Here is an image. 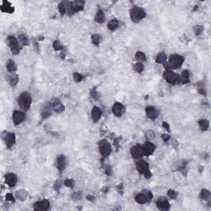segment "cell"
Wrapping results in <instances>:
<instances>
[{"mask_svg": "<svg viewBox=\"0 0 211 211\" xmlns=\"http://www.w3.org/2000/svg\"><path fill=\"white\" fill-rule=\"evenodd\" d=\"M156 206L161 210H168L170 209V204L165 197H159L156 201Z\"/></svg>", "mask_w": 211, "mask_h": 211, "instance_id": "10", "label": "cell"}, {"mask_svg": "<svg viewBox=\"0 0 211 211\" xmlns=\"http://www.w3.org/2000/svg\"><path fill=\"white\" fill-rule=\"evenodd\" d=\"M99 149L103 157H106L109 156L111 153V146L108 142L105 140L99 142Z\"/></svg>", "mask_w": 211, "mask_h": 211, "instance_id": "6", "label": "cell"}, {"mask_svg": "<svg viewBox=\"0 0 211 211\" xmlns=\"http://www.w3.org/2000/svg\"><path fill=\"white\" fill-rule=\"evenodd\" d=\"M161 137H162V140L165 141V142H167V141H168L170 139H171V136L169 135H168V134H163V135H162Z\"/></svg>", "mask_w": 211, "mask_h": 211, "instance_id": "48", "label": "cell"}, {"mask_svg": "<svg viewBox=\"0 0 211 211\" xmlns=\"http://www.w3.org/2000/svg\"><path fill=\"white\" fill-rule=\"evenodd\" d=\"M74 79L77 82H81L83 79V76L81 74H79V73H74Z\"/></svg>", "mask_w": 211, "mask_h": 211, "instance_id": "41", "label": "cell"}, {"mask_svg": "<svg viewBox=\"0 0 211 211\" xmlns=\"http://www.w3.org/2000/svg\"><path fill=\"white\" fill-rule=\"evenodd\" d=\"M49 204L48 200H43L41 201H38L34 206V210L36 211H43L48 210L49 209Z\"/></svg>", "mask_w": 211, "mask_h": 211, "instance_id": "11", "label": "cell"}, {"mask_svg": "<svg viewBox=\"0 0 211 211\" xmlns=\"http://www.w3.org/2000/svg\"><path fill=\"white\" fill-rule=\"evenodd\" d=\"M87 200L92 202V201H95V197H94L93 195H87Z\"/></svg>", "mask_w": 211, "mask_h": 211, "instance_id": "51", "label": "cell"}, {"mask_svg": "<svg viewBox=\"0 0 211 211\" xmlns=\"http://www.w3.org/2000/svg\"><path fill=\"white\" fill-rule=\"evenodd\" d=\"M52 106L50 102L47 103L46 105L44 106L43 109H42V111H41V115L43 117L44 119H47L49 118V116L51 115V113H52Z\"/></svg>", "mask_w": 211, "mask_h": 211, "instance_id": "19", "label": "cell"}, {"mask_svg": "<svg viewBox=\"0 0 211 211\" xmlns=\"http://www.w3.org/2000/svg\"><path fill=\"white\" fill-rule=\"evenodd\" d=\"M179 82L186 84L190 82V73L188 70H184L181 73V77H179Z\"/></svg>", "mask_w": 211, "mask_h": 211, "instance_id": "22", "label": "cell"}, {"mask_svg": "<svg viewBox=\"0 0 211 211\" xmlns=\"http://www.w3.org/2000/svg\"><path fill=\"white\" fill-rule=\"evenodd\" d=\"M95 21L98 23H100V24H102L105 22V13L102 10H101V9L98 10L96 16H95Z\"/></svg>", "mask_w": 211, "mask_h": 211, "instance_id": "25", "label": "cell"}, {"mask_svg": "<svg viewBox=\"0 0 211 211\" xmlns=\"http://www.w3.org/2000/svg\"><path fill=\"white\" fill-rule=\"evenodd\" d=\"M146 115L149 119L155 120L157 118L159 112L153 107H148L146 108Z\"/></svg>", "mask_w": 211, "mask_h": 211, "instance_id": "17", "label": "cell"}, {"mask_svg": "<svg viewBox=\"0 0 211 211\" xmlns=\"http://www.w3.org/2000/svg\"><path fill=\"white\" fill-rule=\"evenodd\" d=\"M1 10L3 12H5L12 13L14 12V8L12 7L8 2H3V5L1 6Z\"/></svg>", "mask_w": 211, "mask_h": 211, "instance_id": "24", "label": "cell"}, {"mask_svg": "<svg viewBox=\"0 0 211 211\" xmlns=\"http://www.w3.org/2000/svg\"><path fill=\"white\" fill-rule=\"evenodd\" d=\"M130 153H131V156L135 159H140L143 156H144V151H143V147L141 144H137L135 146L132 147L130 149Z\"/></svg>", "mask_w": 211, "mask_h": 211, "instance_id": "8", "label": "cell"}, {"mask_svg": "<svg viewBox=\"0 0 211 211\" xmlns=\"http://www.w3.org/2000/svg\"><path fill=\"white\" fill-rule=\"evenodd\" d=\"M8 82L12 87H15L18 82V76L16 74H12L8 76Z\"/></svg>", "mask_w": 211, "mask_h": 211, "instance_id": "23", "label": "cell"}, {"mask_svg": "<svg viewBox=\"0 0 211 211\" xmlns=\"http://www.w3.org/2000/svg\"><path fill=\"white\" fill-rule=\"evenodd\" d=\"M6 200L12 201V202H14L15 199H14V196H13V195H12V194H10V193H8V194L6 195Z\"/></svg>", "mask_w": 211, "mask_h": 211, "instance_id": "46", "label": "cell"}, {"mask_svg": "<svg viewBox=\"0 0 211 211\" xmlns=\"http://www.w3.org/2000/svg\"><path fill=\"white\" fill-rule=\"evenodd\" d=\"M167 60V54L164 52H160L156 56V62L157 64H164Z\"/></svg>", "mask_w": 211, "mask_h": 211, "instance_id": "29", "label": "cell"}, {"mask_svg": "<svg viewBox=\"0 0 211 211\" xmlns=\"http://www.w3.org/2000/svg\"><path fill=\"white\" fill-rule=\"evenodd\" d=\"M198 124H199L200 130H202V131H206V130L209 129V126H210V122H209V120H207L206 119L199 120Z\"/></svg>", "mask_w": 211, "mask_h": 211, "instance_id": "27", "label": "cell"}, {"mask_svg": "<svg viewBox=\"0 0 211 211\" xmlns=\"http://www.w3.org/2000/svg\"><path fill=\"white\" fill-rule=\"evenodd\" d=\"M102 41V36L99 34H94L92 36V42L95 45H98Z\"/></svg>", "mask_w": 211, "mask_h": 211, "instance_id": "34", "label": "cell"}, {"mask_svg": "<svg viewBox=\"0 0 211 211\" xmlns=\"http://www.w3.org/2000/svg\"><path fill=\"white\" fill-rule=\"evenodd\" d=\"M163 76H164V78L165 80L168 82L169 84H176L179 82V76L174 73L173 71H172L171 69H167L165 70L164 74H163Z\"/></svg>", "mask_w": 211, "mask_h": 211, "instance_id": "5", "label": "cell"}, {"mask_svg": "<svg viewBox=\"0 0 211 211\" xmlns=\"http://www.w3.org/2000/svg\"><path fill=\"white\" fill-rule=\"evenodd\" d=\"M145 136H146V138L148 140H153L155 138V134H154V132L153 130H148L146 132V134H145Z\"/></svg>", "mask_w": 211, "mask_h": 211, "instance_id": "40", "label": "cell"}, {"mask_svg": "<svg viewBox=\"0 0 211 211\" xmlns=\"http://www.w3.org/2000/svg\"><path fill=\"white\" fill-rule=\"evenodd\" d=\"M27 191H25L24 190H19L16 191V199H18L19 200H21V201H23V200H25V199L27 198Z\"/></svg>", "mask_w": 211, "mask_h": 211, "instance_id": "32", "label": "cell"}, {"mask_svg": "<svg viewBox=\"0 0 211 211\" xmlns=\"http://www.w3.org/2000/svg\"><path fill=\"white\" fill-rule=\"evenodd\" d=\"M18 40L20 41V43L23 45H29V38L26 34L24 33H21L18 36Z\"/></svg>", "mask_w": 211, "mask_h": 211, "instance_id": "30", "label": "cell"}, {"mask_svg": "<svg viewBox=\"0 0 211 211\" xmlns=\"http://www.w3.org/2000/svg\"><path fill=\"white\" fill-rule=\"evenodd\" d=\"M54 190H57V191H58V190H60V181H56V182L54 183Z\"/></svg>", "mask_w": 211, "mask_h": 211, "instance_id": "49", "label": "cell"}, {"mask_svg": "<svg viewBox=\"0 0 211 211\" xmlns=\"http://www.w3.org/2000/svg\"><path fill=\"white\" fill-rule=\"evenodd\" d=\"M65 186H67V187H70V188L71 187H74V181L70 178L66 179L65 181Z\"/></svg>", "mask_w": 211, "mask_h": 211, "instance_id": "38", "label": "cell"}, {"mask_svg": "<svg viewBox=\"0 0 211 211\" xmlns=\"http://www.w3.org/2000/svg\"><path fill=\"white\" fill-rule=\"evenodd\" d=\"M107 27H108L109 30L111 31V32L115 31V30L119 27V22H118V20H116V19H112V20H111V21L108 22V24H107Z\"/></svg>", "mask_w": 211, "mask_h": 211, "instance_id": "26", "label": "cell"}, {"mask_svg": "<svg viewBox=\"0 0 211 211\" xmlns=\"http://www.w3.org/2000/svg\"><path fill=\"white\" fill-rule=\"evenodd\" d=\"M71 5V2H62L59 4L58 9L61 14H65L69 11V8Z\"/></svg>", "mask_w": 211, "mask_h": 211, "instance_id": "21", "label": "cell"}, {"mask_svg": "<svg viewBox=\"0 0 211 211\" xmlns=\"http://www.w3.org/2000/svg\"><path fill=\"white\" fill-rule=\"evenodd\" d=\"M17 102L19 107L23 110L24 111H27L29 110L32 102V96L27 92H22L17 98Z\"/></svg>", "mask_w": 211, "mask_h": 211, "instance_id": "1", "label": "cell"}, {"mask_svg": "<svg viewBox=\"0 0 211 211\" xmlns=\"http://www.w3.org/2000/svg\"><path fill=\"white\" fill-rule=\"evenodd\" d=\"M130 18L133 22H139L143 18H144L146 16V13L144 10L140 8V7H134L133 8H131L130 11Z\"/></svg>", "mask_w": 211, "mask_h": 211, "instance_id": "2", "label": "cell"}, {"mask_svg": "<svg viewBox=\"0 0 211 211\" xmlns=\"http://www.w3.org/2000/svg\"><path fill=\"white\" fill-rule=\"evenodd\" d=\"M162 125H163V127L168 130V131L170 130V126H169V124H168L167 122H163V123H162Z\"/></svg>", "mask_w": 211, "mask_h": 211, "instance_id": "52", "label": "cell"}, {"mask_svg": "<svg viewBox=\"0 0 211 211\" xmlns=\"http://www.w3.org/2000/svg\"><path fill=\"white\" fill-rule=\"evenodd\" d=\"M200 197L201 200H205V201L210 200V190L206 189L202 190L200 194Z\"/></svg>", "mask_w": 211, "mask_h": 211, "instance_id": "31", "label": "cell"}, {"mask_svg": "<svg viewBox=\"0 0 211 211\" xmlns=\"http://www.w3.org/2000/svg\"><path fill=\"white\" fill-rule=\"evenodd\" d=\"M203 31H204V28L202 26H195L194 27V32L195 33V35H200L201 33L203 32Z\"/></svg>", "mask_w": 211, "mask_h": 211, "instance_id": "43", "label": "cell"}, {"mask_svg": "<svg viewBox=\"0 0 211 211\" xmlns=\"http://www.w3.org/2000/svg\"><path fill=\"white\" fill-rule=\"evenodd\" d=\"M102 111L101 109L98 108L97 107H94L92 110V112H91V116H92V120L94 122H98L99 120L101 119L102 117Z\"/></svg>", "mask_w": 211, "mask_h": 211, "instance_id": "20", "label": "cell"}, {"mask_svg": "<svg viewBox=\"0 0 211 211\" xmlns=\"http://www.w3.org/2000/svg\"><path fill=\"white\" fill-rule=\"evenodd\" d=\"M168 196L171 198V199H176L177 197V195H178V193L177 192V191H175L173 190H168Z\"/></svg>", "mask_w": 211, "mask_h": 211, "instance_id": "42", "label": "cell"}, {"mask_svg": "<svg viewBox=\"0 0 211 211\" xmlns=\"http://www.w3.org/2000/svg\"><path fill=\"white\" fill-rule=\"evenodd\" d=\"M104 168H105V173H106V174H107V175H111V174L112 169H111V167L110 165H106L104 167Z\"/></svg>", "mask_w": 211, "mask_h": 211, "instance_id": "45", "label": "cell"}, {"mask_svg": "<svg viewBox=\"0 0 211 211\" xmlns=\"http://www.w3.org/2000/svg\"><path fill=\"white\" fill-rule=\"evenodd\" d=\"M135 167L138 172H140V173H144L146 170L148 169V163L144 160H139L136 162Z\"/></svg>", "mask_w": 211, "mask_h": 211, "instance_id": "16", "label": "cell"}, {"mask_svg": "<svg viewBox=\"0 0 211 211\" xmlns=\"http://www.w3.org/2000/svg\"><path fill=\"white\" fill-rule=\"evenodd\" d=\"M135 201L138 203V204H140V205H144V204H145L148 202V200H147V198L145 197V195L144 193H140V194H138V195H136L135 196Z\"/></svg>", "mask_w": 211, "mask_h": 211, "instance_id": "28", "label": "cell"}, {"mask_svg": "<svg viewBox=\"0 0 211 211\" xmlns=\"http://www.w3.org/2000/svg\"><path fill=\"white\" fill-rule=\"evenodd\" d=\"M2 138L5 142L6 146L8 148H10L11 147L13 146L16 143V135L13 133H9V132H6L5 131L2 135Z\"/></svg>", "mask_w": 211, "mask_h": 211, "instance_id": "7", "label": "cell"}, {"mask_svg": "<svg viewBox=\"0 0 211 211\" xmlns=\"http://www.w3.org/2000/svg\"><path fill=\"white\" fill-rule=\"evenodd\" d=\"M143 151H144V154L146 155V156H149L153 153V152L155 150V146L150 143V142H146L144 143L143 145Z\"/></svg>", "mask_w": 211, "mask_h": 211, "instance_id": "14", "label": "cell"}, {"mask_svg": "<svg viewBox=\"0 0 211 211\" xmlns=\"http://www.w3.org/2000/svg\"><path fill=\"white\" fill-rule=\"evenodd\" d=\"M144 65L142 63H140V62H137L135 65H134V69L137 73H141L142 71L144 70Z\"/></svg>", "mask_w": 211, "mask_h": 211, "instance_id": "36", "label": "cell"}, {"mask_svg": "<svg viewBox=\"0 0 211 211\" xmlns=\"http://www.w3.org/2000/svg\"><path fill=\"white\" fill-rule=\"evenodd\" d=\"M25 119H26V114L24 113L23 111H13V113H12V120H13V123L16 125L22 124V122L25 120Z\"/></svg>", "mask_w": 211, "mask_h": 211, "instance_id": "9", "label": "cell"}, {"mask_svg": "<svg viewBox=\"0 0 211 211\" xmlns=\"http://www.w3.org/2000/svg\"><path fill=\"white\" fill-rule=\"evenodd\" d=\"M73 197H74V199H80V197H81V194H79V192L74 193V194L73 195Z\"/></svg>", "mask_w": 211, "mask_h": 211, "instance_id": "50", "label": "cell"}, {"mask_svg": "<svg viewBox=\"0 0 211 211\" xmlns=\"http://www.w3.org/2000/svg\"><path fill=\"white\" fill-rule=\"evenodd\" d=\"M53 47H54V49L55 50L59 51V50H61V49L64 48V45H62V43L60 42V41H54V43H53Z\"/></svg>", "mask_w": 211, "mask_h": 211, "instance_id": "37", "label": "cell"}, {"mask_svg": "<svg viewBox=\"0 0 211 211\" xmlns=\"http://www.w3.org/2000/svg\"><path fill=\"white\" fill-rule=\"evenodd\" d=\"M33 44H34V45H35V49H36L37 51H39V47H38V44L37 42L35 41V39H33Z\"/></svg>", "mask_w": 211, "mask_h": 211, "instance_id": "53", "label": "cell"}, {"mask_svg": "<svg viewBox=\"0 0 211 211\" xmlns=\"http://www.w3.org/2000/svg\"><path fill=\"white\" fill-rule=\"evenodd\" d=\"M135 59L138 62H144L146 60V55L144 54V53L141 52V51H138L136 52L135 54Z\"/></svg>", "mask_w": 211, "mask_h": 211, "instance_id": "35", "label": "cell"}, {"mask_svg": "<svg viewBox=\"0 0 211 211\" xmlns=\"http://www.w3.org/2000/svg\"><path fill=\"white\" fill-rule=\"evenodd\" d=\"M7 69L8 72H15L16 69V63L12 60H8L7 63Z\"/></svg>", "mask_w": 211, "mask_h": 211, "instance_id": "33", "label": "cell"}, {"mask_svg": "<svg viewBox=\"0 0 211 211\" xmlns=\"http://www.w3.org/2000/svg\"><path fill=\"white\" fill-rule=\"evenodd\" d=\"M8 46L11 49L12 54H14V55H17L20 53L21 47L19 45L17 39L15 36H8Z\"/></svg>", "mask_w": 211, "mask_h": 211, "instance_id": "4", "label": "cell"}, {"mask_svg": "<svg viewBox=\"0 0 211 211\" xmlns=\"http://www.w3.org/2000/svg\"><path fill=\"white\" fill-rule=\"evenodd\" d=\"M51 106H52V108L53 111H54L55 112L57 113H61L65 111V106L60 102V101L57 98H54L52 101H51Z\"/></svg>", "mask_w": 211, "mask_h": 211, "instance_id": "12", "label": "cell"}, {"mask_svg": "<svg viewBox=\"0 0 211 211\" xmlns=\"http://www.w3.org/2000/svg\"><path fill=\"white\" fill-rule=\"evenodd\" d=\"M184 62V59L182 56L179 55V54H172L169 59H168V65H169V69H177L181 67V65Z\"/></svg>", "mask_w": 211, "mask_h": 211, "instance_id": "3", "label": "cell"}, {"mask_svg": "<svg viewBox=\"0 0 211 211\" xmlns=\"http://www.w3.org/2000/svg\"><path fill=\"white\" fill-rule=\"evenodd\" d=\"M5 182L8 186H14L17 182V177L15 174H8L5 177Z\"/></svg>", "mask_w": 211, "mask_h": 211, "instance_id": "18", "label": "cell"}, {"mask_svg": "<svg viewBox=\"0 0 211 211\" xmlns=\"http://www.w3.org/2000/svg\"><path fill=\"white\" fill-rule=\"evenodd\" d=\"M143 193L144 194L145 197L147 198L148 202V201H150V200L153 199V193H152L150 190H144L143 191Z\"/></svg>", "mask_w": 211, "mask_h": 211, "instance_id": "39", "label": "cell"}, {"mask_svg": "<svg viewBox=\"0 0 211 211\" xmlns=\"http://www.w3.org/2000/svg\"><path fill=\"white\" fill-rule=\"evenodd\" d=\"M143 174H144V177H145L146 179H149L152 177V173H150V171H149L148 169V170H146V171H145V172H144V173Z\"/></svg>", "mask_w": 211, "mask_h": 211, "instance_id": "47", "label": "cell"}, {"mask_svg": "<svg viewBox=\"0 0 211 211\" xmlns=\"http://www.w3.org/2000/svg\"><path fill=\"white\" fill-rule=\"evenodd\" d=\"M197 90H198V92L201 93V94H203V95H205L206 93V87L204 86V85H200V86H198L197 87Z\"/></svg>", "mask_w": 211, "mask_h": 211, "instance_id": "44", "label": "cell"}, {"mask_svg": "<svg viewBox=\"0 0 211 211\" xmlns=\"http://www.w3.org/2000/svg\"><path fill=\"white\" fill-rule=\"evenodd\" d=\"M124 107L123 104L120 102H115L114 104L113 107H112V112L116 116V117H120L121 116V115L124 113Z\"/></svg>", "mask_w": 211, "mask_h": 211, "instance_id": "13", "label": "cell"}, {"mask_svg": "<svg viewBox=\"0 0 211 211\" xmlns=\"http://www.w3.org/2000/svg\"><path fill=\"white\" fill-rule=\"evenodd\" d=\"M56 164H57L58 170L60 171V173H62L66 168V166H67V159H66V157L64 155H60L58 157V158H57Z\"/></svg>", "mask_w": 211, "mask_h": 211, "instance_id": "15", "label": "cell"}]
</instances>
